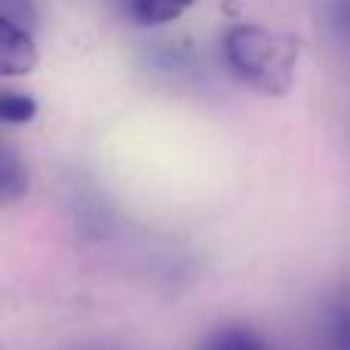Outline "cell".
<instances>
[{
	"label": "cell",
	"mask_w": 350,
	"mask_h": 350,
	"mask_svg": "<svg viewBox=\"0 0 350 350\" xmlns=\"http://www.w3.org/2000/svg\"><path fill=\"white\" fill-rule=\"evenodd\" d=\"M301 40L267 25H234L224 34V62L240 83L271 98H283L295 86Z\"/></svg>",
	"instance_id": "1"
},
{
	"label": "cell",
	"mask_w": 350,
	"mask_h": 350,
	"mask_svg": "<svg viewBox=\"0 0 350 350\" xmlns=\"http://www.w3.org/2000/svg\"><path fill=\"white\" fill-rule=\"evenodd\" d=\"M40 62L34 37L22 22L0 12V77H25Z\"/></svg>",
	"instance_id": "2"
},
{
	"label": "cell",
	"mask_w": 350,
	"mask_h": 350,
	"mask_svg": "<svg viewBox=\"0 0 350 350\" xmlns=\"http://www.w3.org/2000/svg\"><path fill=\"white\" fill-rule=\"evenodd\" d=\"M197 0H133L129 3V16L142 28H160L181 18Z\"/></svg>",
	"instance_id": "3"
},
{
	"label": "cell",
	"mask_w": 350,
	"mask_h": 350,
	"mask_svg": "<svg viewBox=\"0 0 350 350\" xmlns=\"http://www.w3.org/2000/svg\"><path fill=\"white\" fill-rule=\"evenodd\" d=\"M28 193V170L10 145L0 142V206L16 203Z\"/></svg>",
	"instance_id": "4"
},
{
	"label": "cell",
	"mask_w": 350,
	"mask_h": 350,
	"mask_svg": "<svg viewBox=\"0 0 350 350\" xmlns=\"http://www.w3.org/2000/svg\"><path fill=\"white\" fill-rule=\"evenodd\" d=\"M200 350H267L261 335L246 326H221L200 345Z\"/></svg>",
	"instance_id": "5"
},
{
	"label": "cell",
	"mask_w": 350,
	"mask_h": 350,
	"mask_svg": "<svg viewBox=\"0 0 350 350\" xmlns=\"http://www.w3.org/2000/svg\"><path fill=\"white\" fill-rule=\"evenodd\" d=\"M37 117V98L28 92L0 90V123L6 126H22Z\"/></svg>",
	"instance_id": "6"
}]
</instances>
